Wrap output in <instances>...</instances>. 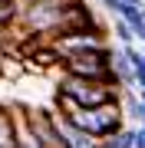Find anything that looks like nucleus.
<instances>
[{"label":"nucleus","mask_w":145,"mask_h":148,"mask_svg":"<svg viewBox=\"0 0 145 148\" xmlns=\"http://www.w3.org/2000/svg\"><path fill=\"white\" fill-rule=\"evenodd\" d=\"M0 148H16V128H13L10 106H0Z\"/></svg>","instance_id":"obj_7"},{"label":"nucleus","mask_w":145,"mask_h":148,"mask_svg":"<svg viewBox=\"0 0 145 148\" xmlns=\"http://www.w3.org/2000/svg\"><path fill=\"white\" fill-rule=\"evenodd\" d=\"M112 33L119 43H135V30L129 27V20H122V16H115L112 20Z\"/></svg>","instance_id":"obj_10"},{"label":"nucleus","mask_w":145,"mask_h":148,"mask_svg":"<svg viewBox=\"0 0 145 148\" xmlns=\"http://www.w3.org/2000/svg\"><path fill=\"white\" fill-rule=\"evenodd\" d=\"M27 115H30V125H33V132H36V138L43 142V148H63V138H59V128L53 122V112L27 109Z\"/></svg>","instance_id":"obj_5"},{"label":"nucleus","mask_w":145,"mask_h":148,"mask_svg":"<svg viewBox=\"0 0 145 148\" xmlns=\"http://www.w3.org/2000/svg\"><path fill=\"white\" fill-rule=\"evenodd\" d=\"M53 122L59 128V138H63V148H102V138L89 135L86 128H79L69 115H63V112H53Z\"/></svg>","instance_id":"obj_4"},{"label":"nucleus","mask_w":145,"mask_h":148,"mask_svg":"<svg viewBox=\"0 0 145 148\" xmlns=\"http://www.w3.org/2000/svg\"><path fill=\"white\" fill-rule=\"evenodd\" d=\"M79 128H86L89 135L96 138H109L112 132L125 125V109H122V99H112V102H102V106H86V109H76L69 115Z\"/></svg>","instance_id":"obj_2"},{"label":"nucleus","mask_w":145,"mask_h":148,"mask_svg":"<svg viewBox=\"0 0 145 148\" xmlns=\"http://www.w3.org/2000/svg\"><path fill=\"white\" fill-rule=\"evenodd\" d=\"M59 92H66L79 109H86V106H102V102H112V99L122 95L119 89H112L109 82L82 79V76H73V73H63V76H59Z\"/></svg>","instance_id":"obj_3"},{"label":"nucleus","mask_w":145,"mask_h":148,"mask_svg":"<svg viewBox=\"0 0 145 148\" xmlns=\"http://www.w3.org/2000/svg\"><path fill=\"white\" fill-rule=\"evenodd\" d=\"M135 148H145V122L135 125Z\"/></svg>","instance_id":"obj_12"},{"label":"nucleus","mask_w":145,"mask_h":148,"mask_svg":"<svg viewBox=\"0 0 145 148\" xmlns=\"http://www.w3.org/2000/svg\"><path fill=\"white\" fill-rule=\"evenodd\" d=\"M27 3H33V0H13V7H16V13H20V10H23V7H27Z\"/></svg>","instance_id":"obj_13"},{"label":"nucleus","mask_w":145,"mask_h":148,"mask_svg":"<svg viewBox=\"0 0 145 148\" xmlns=\"http://www.w3.org/2000/svg\"><path fill=\"white\" fill-rule=\"evenodd\" d=\"M102 148H135V128H119L109 138H102Z\"/></svg>","instance_id":"obj_8"},{"label":"nucleus","mask_w":145,"mask_h":148,"mask_svg":"<svg viewBox=\"0 0 145 148\" xmlns=\"http://www.w3.org/2000/svg\"><path fill=\"white\" fill-rule=\"evenodd\" d=\"M142 10H145V0H142Z\"/></svg>","instance_id":"obj_15"},{"label":"nucleus","mask_w":145,"mask_h":148,"mask_svg":"<svg viewBox=\"0 0 145 148\" xmlns=\"http://www.w3.org/2000/svg\"><path fill=\"white\" fill-rule=\"evenodd\" d=\"M135 89H139V95L145 99V79H139V86H135Z\"/></svg>","instance_id":"obj_14"},{"label":"nucleus","mask_w":145,"mask_h":148,"mask_svg":"<svg viewBox=\"0 0 145 148\" xmlns=\"http://www.w3.org/2000/svg\"><path fill=\"white\" fill-rule=\"evenodd\" d=\"M13 23H16V7L13 3H0V27H13Z\"/></svg>","instance_id":"obj_11"},{"label":"nucleus","mask_w":145,"mask_h":148,"mask_svg":"<svg viewBox=\"0 0 145 148\" xmlns=\"http://www.w3.org/2000/svg\"><path fill=\"white\" fill-rule=\"evenodd\" d=\"M76 3H82V0H33V3H27L16 13V23L27 27L30 33H43V40H49L59 27H63L66 13H69Z\"/></svg>","instance_id":"obj_1"},{"label":"nucleus","mask_w":145,"mask_h":148,"mask_svg":"<svg viewBox=\"0 0 145 148\" xmlns=\"http://www.w3.org/2000/svg\"><path fill=\"white\" fill-rule=\"evenodd\" d=\"M99 3H106V0H99Z\"/></svg>","instance_id":"obj_16"},{"label":"nucleus","mask_w":145,"mask_h":148,"mask_svg":"<svg viewBox=\"0 0 145 148\" xmlns=\"http://www.w3.org/2000/svg\"><path fill=\"white\" fill-rule=\"evenodd\" d=\"M112 76H115V82H119V92L135 89V86H139L135 69H132V63H129V56H125V46H122V43L112 46Z\"/></svg>","instance_id":"obj_6"},{"label":"nucleus","mask_w":145,"mask_h":148,"mask_svg":"<svg viewBox=\"0 0 145 148\" xmlns=\"http://www.w3.org/2000/svg\"><path fill=\"white\" fill-rule=\"evenodd\" d=\"M27 73V59L20 56H0V76H7V79H20V76Z\"/></svg>","instance_id":"obj_9"}]
</instances>
